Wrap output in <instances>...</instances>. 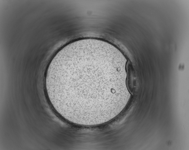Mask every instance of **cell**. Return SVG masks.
<instances>
[{
    "label": "cell",
    "mask_w": 189,
    "mask_h": 150,
    "mask_svg": "<svg viewBox=\"0 0 189 150\" xmlns=\"http://www.w3.org/2000/svg\"><path fill=\"white\" fill-rule=\"evenodd\" d=\"M122 58L111 48L95 43L72 45L55 55L49 85L55 105L66 118L100 119L118 106L127 78Z\"/></svg>",
    "instance_id": "6da1fadb"
}]
</instances>
